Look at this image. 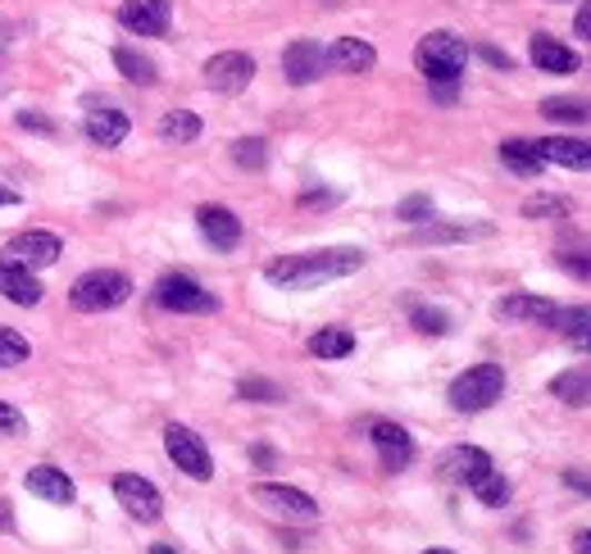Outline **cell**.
<instances>
[{
    "mask_svg": "<svg viewBox=\"0 0 591 554\" xmlns=\"http://www.w3.org/2000/svg\"><path fill=\"white\" fill-rule=\"evenodd\" d=\"M364 269V250L355 245H332V250H301V255H282L264 269V278L282 291H314L323 282L351 278Z\"/></svg>",
    "mask_w": 591,
    "mask_h": 554,
    "instance_id": "6da1fadb",
    "label": "cell"
},
{
    "mask_svg": "<svg viewBox=\"0 0 591 554\" xmlns=\"http://www.w3.org/2000/svg\"><path fill=\"white\" fill-rule=\"evenodd\" d=\"M414 64L419 73L428 78V87H441V82H460L464 64H469V46L464 37L455 32H428L414 50Z\"/></svg>",
    "mask_w": 591,
    "mask_h": 554,
    "instance_id": "7a4b0ae2",
    "label": "cell"
},
{
    "mask_svg": "<svg viewBox=\"0 0 591 554\" xmlns=\"http://www.w3.org/2000/svg\"><path fill=\"white\" fill-rule=\"evenodd\" d=\"M128 295H132V278L128 273H119V269H91V273H82L69 286V305L78 314H106V310H119Z\"/></svg>",
    "mask_w": 591,
    "mask_h": 554,
    "instance_id": "3957f363",
    "label": "cell"
},
{
    "mask_svg": "<svg viewBox=\"0 0 591 554\" xmlns=\"http://www.w3.org/2000/svg\"><path fill=\"white\" fill-rule=\"evenodd\" d=\"M505 395V369L501 364H473L451 382V410L455 414H482Z\"/></svg>",
    "mask_w": 591,
    "mask_h": 554,
    "instance_id": "277c9868",
    "label": "cell"
},
{
    "mask_svg": "<svg viewBox=\"0 0 591 554\" xmlns=\"http://www.w3.org/2000/svg\"><path fill=\"white\" fill-rule=\"evenodd\" d=\"M156 305L160 310H173V314H214L219 310V295L206 291L196 278L187 273H164L156 282Z\"/></svg>",
    "mask_w": 591,
    "mask_h": 554,
    "instance_id": "5b68a950",
    "label": "cell"
},
{
    "mask_svg": "<svg viewBox=\"0 0 591 554\" xmlns=\"http://www.w3.org/2000/svg\"><path fill=\"white\" fill-rule=\"evenodd\" d=\"M164 450H169V460L178 464V473H187L191 482H210V477H214V455H210V445L196 436L191 427L169 423V427H164Z\"/></svg>",
    "mask_w": 591,
    "mask_h": 554,
    "instance_id": "8992f818",
    "label": "cell"
},
{
    "mask_svg": "<svg viewBox=\"0 0 591 554\" xmlns=\"http://www.w3.org/2000/svg\"><path fill=\"white\" fill-rule=\"evenodd\" d=\"M256 505H264L273 518H287V523H314L319 518V505L314 495L296 491V486H282V482H256Z\"/></svg>",
    "mask_w": 591,
    "mask_h": 554,
    "instance_id": "52a82bcc",
    "label": "cell"
},
{
    "mask_svg": "<svg viewBox=\"0 0 591 554\" xmlns=\"http://www.w3.org/2000/svg\"><path fill=\"white\" fill-rule=\"evenodd\" d=\"M64 255V241L56 236V232H19L14 241H6V250H0V260H10V264H19V269H51L56 260Z\"/></svg>",
    "mask_w": 591,
    "mask_h": 554,
    "instance_id": "ba28073f",
    "label": "cell"
},
{
    "mask_svg": "<svg viewBox=\"0 0 591 554\" xmlns=\"http://www.w3.org/2000/svg\"><path fill=\"white\" fill-rule=\"evenodd\" d=\"M114 500L137 518V523H156L164 514V495L146 482L141 473H119L114 477Z\"/></svg>",
    "mask_w": 591,
    "mask_h": 554,
    "instance_id": "9c48e42d",
    "label": "cell"
},
{
    "mask_svg": "<svg viewBox=\"0 0 591 554\" xmlns=\"http://www.w3.org/2000/svg\"><path fill=\"white\" fill-rule=\"evenodd\" d=\"M282 73H287L291 87H310V82H319V78L328 73V50H323L319 41H310V37L291 41V46L282 50Z\"/></svg>",
    "mask_w": 591,
    "mask_h": 554,
    "instance_id": "30bf717a",
    "label": "cell"
},
{
    "mask_svg": "<svg viewBox=\"0 0 591 554\" xmlns=\"http://www.w3.org/2000/svg\"><path fill=\"white\" fill-rule=\"evenodd\" d=\"M251 78H256V60L246 56V50H223V56H214V60L206 64V82H210V91H219V95L246 91V87H251Z\"/></svg>",
    "mask_w": 591,
    "mask_h": 554,
    "instance_id": "8fae6325",
    "label": "cell"
},
{
    "mask_svg": "<svg viewBox=\"0 0 591 554\" xmlns=\"http://www.w3.org/2000/svg\"><path fill=\"white\" fill-rule=\"evenodd\" d=\"M128 114L119 110V105H110V100H87V114H82V132H87V141L91 145H106V150H114L123 137H128Z\"/></svg>",
    "mask_w": 591,
    "mask_h": 554,
    "instance_id": "7c38bea8",
    "label": "cell"
},
{
    "mask_svg": "<svg viewBox=\"0 0 591 554\" xmlns=\"http://www.w3.org/2000/svg\"><path fill=\"white\" fill-rule=\"evenodd\" d=\"M437 473L447 477V482H455V486H478L487 473H497L491 469V455L487 450H478V445H455V450H447V455L437 460Z\"/></svg>",
    "mask_w": 591,
    "mask_h": 554,
    "instance_id": "4fadbf2b",
    "label": "cell"
},
{
    "mask_svg": "<svg viewBox=\"0 0 591 554\" xmlns=\"http://www.w3.org/2000/svg\"><path fill=\"white\" fill-rule=\"evenodd\" d=\"M369 441L378 450V460H382V473H405L410 460H414V441L401 423H373L369 427Z\"/></svg>",
    "mask_w": 591,
    "mask_h": 554,
    "instance_id": "5bb4252c",
    "label": "cell"
},
{
    "mask_svg": "<svg viewBox=\"0 0 591 554\" xmlns=\"http://www.w3.org/2000/svg\"><path fill=\"white\" fill-rule=\"evenodd\" d=\"M119 23L132 37H164L169 23H173V10H169V0H123Z\"/></svg>",
    "mask_w": 591,
    "mask_h": 554,
    "instance_id": "9a60e30c",
    "label": "cell"
},
{
    "mask_svg": "<svg viewBox=\"0 0 591 554\" xmlns=\"http://www.w3.org/2000/svg\"><path fill=\"white\" fill-rule=\"evenodd\" d=\"M196 228H201V236L214 250H237V241H241V219L223 205H201L196 210Z\"/></svg>",
    "mask_w": 591,
    "mask_h": 554,
    "instance_id": "2e32d148",
    "label": "cell"
},
{
    "mask_svg": "<svg viewBox=\"0 0 591 554\" xmlns=\"http://www.w3.org/2000/svg\"><path fill=\"white\" fill-rule=\"evenodd\" d=\"M28 491L37 495V500H51V505H73L78 500V486L69 482V473L64 469H56V464H37V469H28Z\"/></svg>",
    "mask_w": 591,
    "mask_h": 554,
    "instance_id": "e0dca14e",
    "label": "cell"
},
{
    "mask_svg": "<svg viewBox=\"0 0 591 554\" xmlns=\"http://www.w3.org/2000/svg\"><path fill=\"white\" fill-rule=\"evenodd\" d=\"M378 64V50L360 37H337L328 46V69L332 73H369Z\"/></svg>",
    "mask_w": 591,
    "mask_h": 554,
    "instance_id": "ac0fdd59",
    "label": "cell"
},
{
    "mask_svg": "<svg viewBox=\"0 0 591 554\" xmlns=\"http://www.w3.org/2000/svg\"><path fill=\"white\" fill-rule=\"evenodd\" d=\"M0 295H6L10 305L32 310V305H41L46 286L37 282V273H32V269H19V264H10V260H0Z\"/></svg>",
    "mask_w": 591,
    "mask_h": 554,
    "instance_id": "d6986e66",
    "label": "cell"
},
{
    "mask_svg": "<svg viewBox=\"0 0 591 554\" xmlns=\"http://www.w3.org/2000/svg\"><path fill=\"white\" fill-rule=\"evenodd\" d=\"M541 164H560V169H591V141L582 137H541L537 141Z\"/></svg>",
    "mask_w": 591,
    "mask_h": 554,
    "instance_id": "ffe728a7",
    "label": "cell"
},
{
    "mask_svg": "<svg viewBox=\"0 0 591 554\" xmlns=\"http://www.w3.org/2000/svg\"><path fill=\"white\" fill-rule=\"evenodd\" d=\"M532 64L541 69V73H578V50H569V46H560L555 37H547V32H537L532 37Z\"/></svg>",
    "mask_w": 591,
    "mask_h": 554,
    "instance_id": "44dd1931",
    "label": "cell"
},
{
    "mask_svg": "<svg viewBox=\"0 0 591 554\" xmlns=\"http://www.w3.org/2000/svg\"><path fill=\"white\" fill-rule=\"evenodd\" d=\"M497 314L510 319V323H551L555 300H547V295H505L497 305Z\"/></svg>",
    "mask_w": 591,
    "mask_h": 554,
    "instance_id": "7402d4cb",
    "label": "cell"
},
{
    "mask_svg": "<svg viewBox=\"0 0 591 554\" xmlns=\"http://www.w3.org/2000/svg\"><path fill=\"white\" fill-rule=\"evenodd\" d=\"M501 164L514 169L519 178H537V173H541L537 141H528V137H510V141H501Z\"/></svg>",
    "mask_w": 591,
    "mask_h": 554,
    "instance_id": "603a6c76",
    "label": "cell"
},
{
    "mask_svg": "<svg viewBox=\"0 0 591 554\" xmlns=\"http://www.w3.org/2000/svg\"><path fill=\"white\" fill-rule=\"evenodd\" d=\"M114 69L132 82V87H156V60L151 56H141V50H132V46H119L114 50Z\"/></svg>",
    "mask_w": 591,
    "mask_h": 554,
    "instance_id": "cb8c5ba5",
    "label": "cell"
},
{
    "mask_svg": "<svg viewBox=\"0 0 591 554\" xmlns=\"http://www.w3.org/2000/svg\"><path fill=\"white\" fill-rule=\"evenodd\" d=\"M541 114H547L551 123H591V100H578V95H551L541 100Z\"/></svg>",
    "mask_w": 591,
    "mask_h": 554,
    "instance_id": "d4e9b609",
    "label": "cell"
},
{
    "mask_svg": "<svg viewBox=\"0 0 591 554\" xmlns=\"http://www.w3.org/2000/svg\"><path fill=\"white\" fill-rule=\"evenodd\" d=\"M351 350H355V336L347 328H323L310 336V355H319V360H347Z\"/></svg>",
    "mask_w": 591,
    "mask_h": 554,
    "instance_id": "484cf974",
    "label": "cell"
},
{
    "mask_svg": "<svg viewBox=\"0 0 591 554\" xmlns=\"http://www.w3.org/2000/svg\"><path fill=\"white\" fill-rule=\"evenodd\" d=\"M551 395H560L564 405H591V369H569L551 382Z\"/></svg>",
    "mask_w": 591,
    "mask_h": 554,
    "instance_id": "4316f807",
    "label": "cell"
},
{
    "mask_svg": "<svg viewBox=\"0 0 591 554\" xmlns=\"http://www.w3.org/2000/svg\"><path fill=\"white\" fill-rule=\"evenodd\" d=\"M160 137L173 141V145H187V141L201 137V119H196L191 110H169V114L160 119Z\"/></svg>",
    "mask_w": 591,
    "mask_h": 554,
    "instance_id": "83f0119b",
    "label": "cell"
},
{
    "mask_svg": "<svg viewBox=\"0 0 591 554\" xmlns=\"http://www.w3.org/2000/svg\"><path fill=\"white\" fill-rule=\"evenodd\" d=\"M232 160H237V169L260 173L269 164V141L264 137H241V141H232Z\"/></svg>",
    "mask_w": 591,
    "mask_h": 554,
    "instance_id": "f1b7e54d",
    "label": "cell"
},
{
    "mask_svg": "<svg viewBox=\"0 0 591 554\" xmlns=\"http://www.w3.org/2000/svg\"><path fill=\"white\" fill-rule=\"evenodd\" d=\"M32 360V345L23 332L14 328H0V369H14V364H28Z\"/></svg>",
    "mask_w": 591,
    "mask_h": 554,
    "instance_id": "f546056e",
    "label": "cell"
},
{
    "mask_svg": "<svg viewBox=\"0 0 591 554\" xmlns=\"http://www.w3.org/2000/svg\"><path fill=\"white\" fill-rule=\"evenodd\" d=\"M487 232H491L487 223H478V228H437V223H428V228L414 232V241L419 245H437V241H469V236H487Z\"/></svg>",
    "mask_w": 591,
    "mask_h": 554,
    "instance_id": "4dcf8cb0",
    "label": "cell"
},
{
    "mask_svg": "<svg viewBox=\"0 0 591 554\" xmlns=\"http://www.w3.org/2000/svg\"><path fill=\"white\" fill-rule=\"evenodd\" d=\"M523 219H569V200L564 195H532V200H523Z\"/></svg>",
    "mask_w": 591,
    "mask_h": 554,
    "instance_id": "1f68e13d",
    "label": "cell"
},
{
    "mask_svg": "<svg viewBox=\"0 0 591 554\" xmlns=\"http://www.w3.org/2000/svg\"><path fill=\"white\" fill-rule=\"evenodd\" d=\"M237 395L251 400V405H278V400H282V386H273V382H264V377H241V382H237Z\"/></svg>",
    "mask_w": 591,
    "mask_h": 554,
    "instance_id": "d6a6232c",
    "label": "cell"
},
{
    "mask_svg": "<svg viewBox=\"0 0 591 554\" xmlns=\"http://www.w3.org/2000/svg\"><path fill=\"white\" fill-rule=\"evenodd\" d=\"M473 495L482 500L487 510H501V505H510V482H505L501 473H487V477L473 486Z\"/></svg>",
    "mask_w": 591,
    "mask_h": 554,
    "instance_id": "836d02e7",
    "label": "cell"
},
{
    "mask_svg": "<svg viewBox=\"0 0 591 554\" xmlns=\"http://www.w3.org/2000/svg\"><path fill=\"white\" fill-rule=\"evenodd\" d=\"M410 319H414V328H419L423 336H447V332H451V314H447V310H432V305H419V310H414Z\"/></svg>",
    "mask_w": 591,
    "mask_h": 554,
    "instance_id": "e575fe53",
    "label": "cell"
},
{
    "mask_svg": "<svg viewBox=\"0 0 591 554\" xmlns=\"http://www.w3.org/2000/svg\"><path fill=\"white\" fill-rule=\"evenodd\" d=\"M397 219H405V223H428V219H432V195H405L401 205H397Z\"/></svg>",
    "mask_w": 591,
    "mask_h": 554,
    "instance_id": "d590c367",
    "label": "cell"
},
{
    "mask_svg": "<svg viewBox=\"0 0 591 554\" xmlns=\"http://www.w3.org/2000/svg\"><path fill=\"white\" fill-rule=\"evenodd\" d=\"M560 269L564 273H573V278H587L591 282V250H560Z\"/></svg>",
    "mask_w": 591,
    "mask_h": 554,
    "instance_id": "8d00e7d4",
    "label": "cell"
},
{
    "mask_svg": "<svg viewBox=\"0 0 591 554\" xmlns=\"http://www.w3.org/2000/svg\"><path fill=\"white\" fill-rule=\"evenodd\" d=\"M23 432H28V419L14 405H6V400H0V436H23Z\"/></svg>",
    "mask_w": 591,
    "mask_h": 554,
    "instance_id": "74e56055",
    "label": "cell"
},
{
    "mask_svg": "<svg viewBox=\"0 0 591 554\" xmlns=\"http://www.w3.org/2000/svg\"><path fill=\"white\" fill-rule=\"evenodd\" d=\"M19 128H28V132H41V137H56V123L46 119V114H37V110H19Z\"/></svg>",
    "mask_w": 591,
    "mask_h": 554,
    "instance_id": "f35d334b",
    "label": "cell"
},
{
    "mask_svg": "<svg viewBox=\"0 0 591 554\" xmlns=\"http://www.w3.org/2000/svg\"><path fill=\"white\" fill-rule=\"evenodd\" d=\"M478 56H482L487 64H497V69H505V73L514 69V60L505 56V50H497V46H478Z\"/></svg>",
    "mask_w": 591,
    "mask_h": 554,
    "instance_id": "ab89813d",
    "label": "cell"
},
{
    "mask_svg": "<svg viewBox=\"0 0 591 554\" xmlns=\"http://www.w3.org/2000/svg\"><path fill=\"white\" fill-rule=\"evenodd\" d=\"M569 341L578 345V355H587V360H591V323H582L578 332H569Z\"/></svg>",
    "mask_w": 591,
    "mask_h": 554,
    "instance_id": "60d3db41",
    "label": "cell"
},
{
    "mask_svg": "<svg viewBox=\"0 0 591 554\" xmlns=\"http://www.w3.org/2000/svg\"><path fill=\"white\" fill-rule=\"evenodd\" d=\"M573 28H578V37H587V41H591V0H587V6L578 10V19H573Z\"/></svg>",
    "mask_w": 591,
    "mask_h": 554,
    "instance_id": "b9f144b4",
    "label": "cell"
},
{
    "mask_svg": "<svg viewBox=\"0 0 591 554\" xmlns=\"http://www.w3.org/2000/svg\"><path fill=\"white\" fill-rule=\"evenodd\" d=\"M564 486H573V491H582V495H591V477H582L578 469H569V473H564Z\"/></svg>",
    "mask_w": 591,
    "mask_h": 554,
    "instance_id": "7bdbcfd3",
    "label": "cell"
},
{
    "mask_svg": "<svg viewBox=\"0 0 591 554\" xmlns=\"http://www.w3.org/2000/svg\"><path fill=\"white\" fill-rule=\"evenodd\" d=\"M332 200H337L332 191H305V195H301V205H332Z\"/></svg>",
    "mask_w": 591,
    "mask_h": 554,
    "instance_id": "ee69618b",
    "label": "cell"
},
{
    "mask_svg": "<svg viewBox=\"0 0 591 554\" xmlns=\"http://www.w3.org/2000/svg\"><path fill=\"white\" fill-rule=\"evenodd\" d=\"M0 532H14V514H10V500H0Z\"/></svg>",
    "mask_w": 591,
    "mask_h": 554,
    "instance_id": "f6af8a7d",
    "label": "cell"
},
{
    "mask_svg": "<svg viewBox=\"0 0 591 554\" xmlns=\"http://www.w3.org/2000/svg\"><path fill=\"white\" fill-rule=\"evenodd\" d=\"M251 460H256L260 469H269V464H273V450H269V445H256V450H251Z\"/></svg>",
    "mask_w": 591,
    "mask_h": 554,
    "instance_id": "bcb514c9",
    "label": "cell"
},
{
    "mask_svg": "<svg viewBox=\"0 0 591 554\" xmlns=\"http://www.w3.org/2000/svg\"><path fill=\"white\" fill-rule=\"evenodd\" d=\"M6 205H19V191H14V187H6V182H0V210H6Z\"/></svg>",
    "mask_w": 591,
    "mask_h": 554,
    "instance_id": "7dc6e473",
    "label": "cell"
},
{
    "mask_svg": "<svg viewBox=\"0 0 591 554\" xmlns=\"http://www.w3.org/2000/svg\"><path fill=\"white\" fill-rule=\"evenodd\" d=\"M573 545H578V554H591V532H578Z\"/></svg>",
    "mask_w": 591,
    "mask_h": 554,
    "instance_id": "c3c4849f",
    "label": "cell"
},
{
    "mask_svg": "<svg viewBox=\"0 0 591 554\" xmlns=\"http://www.w3.org/2000/svg\"><path fill=\"white\" fill-rule=\"evenodd\" d=\"M151 554H178L173 545H151Z\"/></svg>",
    "mask_w": 591,
    "mask_h": 554,
    "instance_id": "681fc988",
    "label": "cell"
},
{
    "mask_svg": "<svg viewBox=\"0 0 591 554\" xmlns=\"http://www.w3.org/2000/svg\"><path fill=\"white\" fill-rule=\"evenodd\" d=\"M423 554H451V550H423Z\"/></svg>",
    "mask_w": 591,
    "mask_h": 554,
    "instance_id": "f907efd6",
    "label": "cell"
}]
</instances>
